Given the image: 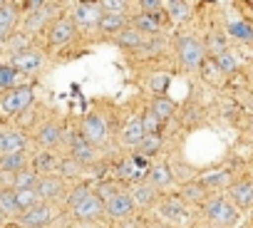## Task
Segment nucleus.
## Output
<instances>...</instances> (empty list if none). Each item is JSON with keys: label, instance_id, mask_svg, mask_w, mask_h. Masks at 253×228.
Segmentation results:
<instances>
[{"label": "nucleus", "instance_id": "obj_1", "mask_svg": "<svg viewBox=\"0 0 253 228\" xmlns=\"http://www.w3.org/2000/svg\"><path fill=\"white\" fill-rule=\"evenodd\" d=\"M30 102H33V87H30V84H23V87L10 89V92L3 97V102H0V109H3L5 114H18V112H23L25 107H30Z\"/></svg>", "mask_w": 253, "mask_h": 228}, {"label": "nucleus", "instance_id": "obj_2", "mask_svg": "<svg viewBox=\"0 0 253 228\" xmlns=\"http://www.w3.org/2000/svg\"><path fill=\"white\" fill-rule=\"evenodd\" d=\"M179 57H181V62H184V67L186 70H196L201 62H204V47H201V42L199 40H194V38H181L179 40Z\"/></svg>", "mask_w": 253, "mask_h": 228}, {"label": "nucleus", "instance_id": "obj_3", "mask_svg": "<svg viewBox=\"0 0 253 228\" xmlns=\"http://www.w3.org/2000/svg\"><path fill=\"white\" fill-rule=\"evenodd\" d=\"M206 216L213 221V223H221V226H233L238 221V213L233 211V206L223 198H213L206 203Z\"/></svg>", "mask_w": 253, "mask_h": 228}, {"label": "nucleus", "instance_id": "obj_4", "mask_svg": "<svg viewBox=\"0 0 253 228\" xmlns=\"http://www.w3.org/2000/svg\"><path fill=\"white\" fill-rule=\"evenodd\" d=\"M40 65H42V55L38 50H18L10 60V67H15L18 72H25V75L38 72Z\"/></svg>", "mask_w": 253, "mask_h": 228}, {"label": "nucleus", "instance_id": "obj_5", "mask_svg": "<svg viewBox=\"0 0 253 228\" xmlns=\"http://www.w3.org/2000/svg\"><path fill=\"white\" fill-rule=\"evenodd\" d=\"M52 216H55L52 206H47V203H35L33 208L23 211L20 221H23V226H28V228H40V226L50 223V221H52Z\"/></svg>", "mask_w": 253, "mask_h": 228}, {"label": "nucleus", "instance_id": "obj_6", "mask_svg": "<svg viewBox=\"0 0 253 228\" xmlns=\"http://www.w3.org/2000/svg\"><path fill=\"white\" fill-rule=\"evenodd\" d=\"M70 149H72V159H77L80 164H89V161L94 159L92 144L84 139L82 132H72V134H70Z\"/></svg>", "mask_w": 253, "mask_h": 228}, {"label": "nucleus", "instance_id": "obj_7", "mask_svg": "<svg viewBox=\"0 0 253 228\" xmlns=\"http://www.w3.org/2000/svg\"><path fill=\"white\" fill-rule=\"evenodd\" d=\"M104 211L112 218H126V216L134 211V201H132V196H126V193H117L112 201L104 203Z\"/></svg>", "mask_w": 253, "mask_h": 228}, {"label": "nucleus", "instance_id": "obj_8", "mask_svg": "<svg viewBox=\"0 0 253 228\" xmlns=\"http://www.w3.org/2000/svg\"><path fill=\"white\" fill-rule=\"evenodd\" d=\"M82 134H84V139H87L89 144H99V142H104V137H107V127H104L102 117H97V114H89V117L84 119V124H82Z\"/></svg>", "mask_w": 253, "mask_h": 228}, {"label": "nucleus", "instance_id": "obj_9", "mask_svg": "<svg viewBox=\"0 0 253 228\" xmlns=\"http://www.w3.org/2000/svg\"><path fill=\"white\" fill-rule=\"evenodd\" d=\"M102 211H104L102 198H99V196H92V193H89L80 206H75V208H72V213H75L77 218H82V221H92V218H97Z\"/></svg>", "mask_w": 253, "mask_h": 228}, {"label": "nucleus", "instance_id": "obj_10", "mask_svg": "<svg viewBox=\"0 0 253 228\" xmlns=\"http://www.w3.org/2000/svg\"><path fill=\"white\" fill-rule=\"evenodd\" d=\"M144 137H147V132H144L142 117H132L129 122H126L124 132H122V139H124V144H126V147H139Z\"/></svg>", "mask_w": 253, "mask_h": 228}, {"label": "nucleus", "instance_id": "obj_11", "mask_svg": "<svg viewBox=\"0 0 253 228\" xmlns=\"http://www.w3.org/2000/svg\"><path fill=\"white\" fill-rule=\"evenodd\" d=\"M102 8L99 5H80L75 10V25H82V28H94L99 25V18H102Z\"/></svg>", "mask_w": 253, "mask_h": 228}, {"label": "nucleus", "instance_id": "obj_12", "mask_svg": "<svg viewBox=\"0 0 253 228\" xmlns=\"http://www.w3.org/2000/svg\"><path fill=\"white\" fill-rule=\"evenodd\" d=\"M35 191H38L40 201H52V198H57V196L62 193V181L55 179V176H45V179L38 181Z\"/></svg>", "mask_w": 253, "mask_h": 228}, {"label": "nucleus", "instance_id": "obj_13", "mask_svg": "<svg viewBox=\"0 0 253 228\" xmlns=\"http://www.w3.org/2000/svg\"><path fill=\"white\" fill-rule=\"evenodd\" d=\"M75 20H57L50 30V42L52 45H65L72 35H75Z\"/></svg>", "mask_w": 253, "mask_h": 228}, {"label": "nucleus", "instance_id": "obj_14", "mask_svg": "<svg viewBox=\"0 0 253 228\" xmlns=\"http://www.w3.org/2000/svg\"><path fill=\"white\" fill-rule=\"evenodd\" d=\"M147 171H149V169H142L134 159H124V161L117 166V174H119V179H124V181H142V179L147 176Z\"/></svg>", "mask_w": 253, "mask_h": 228}, {"label": "nucleus", "instance_id": "obj_15", "mask_svg": "<svg viewBox=\"0 0 253 228\" xmlns=\"http://www.w3.org/2000/svg\"><path fill=\"white\" fill-rule=\"evenodd\" d=\"M25 149V137L20 132H0V152L3 154H15Z\"/></svg>", "mask_w": 253, "mask_h": 228}, {"label": "nucleus", "instance_id": "obj_16", "mask_svg": "<svg viewBox=\"0 0 253 228\" xmlns=\"http://www.w3.org/2000/svg\"><path fill=\"white\" fill-rule=\"evenodd\" d=\"M15 23H18V10L13 8V5H0V38H8L10 35V30L15 28Z\"/></svg>", "mask_w": 253, "mask_h": 228}, {"label": "nucleus", "instance_id": "obj_17", "mask_svg": "<svg viewBox=\"0 0 253 228\" xmlns=\"http://www.w3.org/2000/svg\"><path fill=\"white\" fill-rule=\"evenodd\" d=\"M134 30L149 33V35L159 33V10L157 13H142V15H137L134 18Z\"/></svg>", "mask_w": 253, "mask_h": 228}, {"label": "nucleus", "instance_id": "obj_18", "mask_svg": "<svg viewBox=\"0 0 253 228\" xmlns=\"http://www.w3.org/2000/svg\"><path fill=\"white\" fill-rule=\"evenodd\" d=\"M117 45H119V47H126V50H139V47L144 45V40H142V33L132 28V30L117 33Z\"/></svg>", "mask_w": 253, "mask_h": 228}, {"label": "nucleus", "instance_id": "obj_19", "mask_svg": "<svg viewBox=\"0 0 253 228\" xmlns=\"http://www.w3.org/2000/svg\"><path fill=\"white\" fill-rule=\"evenodd\" d=\"M102 33H122L124 30V15H119V13H104L102 18H99V25H97Z\"/></svg>", "mask_w": 253, "mask_h": 228}, {"label": "nucleus", "instance_id": "obj_20", "mask_svg": "<svg viewBox=\"0 0 253 228\" xmlns=\"http://www.w3.org/2000/svg\"><path fill=\"white\" fill-rule=\"evenodd\" d=\"M0 169H3V171H10V174L23 171V169H25V154H23V152L3 154V159H0Z\"/></svg>", "mask_w": 253, "mask_h": 228}, {"label": "nucleus", "instance_id": "obj_21", "mask_svg": "<svg viewBox=\"0 0 253 228\" xmlns=\"http://www.w3.org/2000/svg\"><path fill=\"white\" fill-rule=\"evenodd\" d=\"M15 201H18V208H20V211H28V208H33L35 203H40V196H38L35 189H18V191H15Z\"/></svg>", "mask_w": 253, "mask_h": 228}, {"label": "nucleus", "instance_id": "obj_22", "mask_svg": "<svg viewBox=\"0 0 253 228\" xmlns=\"http://www.w3.org/2000/svg\"><path fill=\"white\" fill-rule=\"evenodd\" d=\"M233 201L238 203V206H251L253 203V184L251 181H243V184H238V186H233Z\"/></svg>", "mask_w": 253, "mask_h": 228}, {"label": "nucleus", "instance_id": "obj_23", "mask_svg": "<svg viewBox=\"0 0 253 228\" xmlns=\"http://www.w3.org/2000/svg\"><path fill=\"white\" fill-rule=\"evenodd\" d=\"M55 169H60V161H57L50 152H42V154L35 156V171H38V174H50V171H55Z\"/></svg>", "mask_w": 253, "mask_h": 228}, {"label": "nucleus", "instance_id": "obj_24", "mask_svg": "<svg viewBox=\"0 0 253 228\" xmlns=\"http://www.w3.org/2000/svg\"><path fill=\"white\" fill-rule=\"evenodd\" d=\"M159 147H162V137L159 134H147L137 149H139V156H154L159 152Z\"/></svg>", "mask_w": 253, "mask_h": 228}, {"label": "nucleus", "instance_id": "obj_25", "mask_svg": "<svg viewBox=\"0 0 253 228\" xmlns=\"http://www.w3.org/2000/svg\"><path fill=\"white\" fill-rule=\"evenodd\" d=\"M60 127L57 124H45L42 129H40V134H38V139H40V144H45V147H55L57 142H60Z\"/></svg>", "mask_w": 253, "mask_h": 228}, {"label": "nucleus", "instance_id": "obj_26", "mask_svg": "<svg viewBox=\"0 0 253 228\" xmlns=\"http://www.w3.org/2000/svg\"><path fill=\"white\" fill-rule=\"evenodd\" d=\"M47 15H50V5H42V8L33 10V13H30V18H28V23H25V30H28V33L38 30V28L47 20Z\"/></svg>", "mask_w": 253, "mask_h": 228}, {"label": "nucleus", "instance_id": "obj_27", "mask_svg": "<svg viewBox=\"0 0 253 228\" xmlns=\"http://www.w3.org/2000/svg\"><path fill=\"white\" fill-rule=\"evenodd\" d=\"M38 181H40V179H38V171H25V169H23V171L15 174V191H18V189H35Z\"/></svg>", "mask_w": 253, "mask_h": 228}, {"label": "nucleus", "instance_id": "obj_28", "mask_svg": "<svg viewBox=\"0 0 253 228\" xmlns=\"http://www.w3.org/2000/svg\"><path fill=\"white\" fill-rule=\"evenodd\" d=\"M228 33L236 38V40H243V42H251L253 40V28L248 23H231L228 25Z\"/></svg>", "mask_w": 253, "mask_h": 228}, {"label": "nucleus", "instance_id": "obj_29", "mask_svg": "<svg viewBox=\"0 0 253 228\" xmlns=\"http://www.w3.org/2000/svg\"><path fill=\"white\" fill-rule=\"evenodd\" d=\"M152 112H154L157 117L164 122V119H169L171 114H174V102H169V99L159 97V99H154V107H152Z\"/></svg>", "mask_w": 253, "mask_h": 228}, {"label": "nucleus", "instance_id": "obj_30", "mask_svg": "<svg viewBox=\"0 0 253 228\" xmlns=\"http://www.w3.org/2000/svg\"><path fill=\"white\" fill-rule=\"evenodd\" d=\"M147 176H149L152 186H164V184H169V181H171V174H169V169H167V166H154V169H149V171H147Z\"/></svg>", "mask_w": 253, "mask_h": 228}, {"label": "nucleus", "instance_id": "obj_31", "mask_svg": "<svg viewBox=\"0 0 253 228\" xmlns=\"http://www.w3.org/2000/svg\"><path fill=\"white\" fill-rule=\"evenodd\" d=\"M0 211H3L5 216L20 211L18 208V201H15V191H0Z\"/></svg>", "mask_w": 253, "mask_h": 228}, {"label": "nucleus", "instance_id": "obj_32", "mask_svg": "<svg viewBox=\"0 0 253 228\" xmlns=\"http://www.w3.org/2000/svg\"><path fill=\"white\" fill-rule=\"evenodd\" d=\"M152 198H154V186H152V184H137V186H134V201L149 203Z\"/></svg>", "mask_w": 253, "mask_h": 228}, {"label": "nucleus", "instance_id": "obj_33", "mask_svg": "<svg viewBox=\"0 0 253 228\" xmlns=\"http://www.w3.org/2000/svg\"><path fill=\"white\" fill-rule=\"evenodd\" d=\"M142 124H144V132L147 134H159V127H162V119L157 117L154 112H147L142 117Z\"/></svg>", "mask_w": 253, "mask_h": 228}, {"label": "nucleus", "instance_id": "obj_34", "mask_svg": "<svg viewBox=\"0 0 253 228\" xmlns=\"http://www.w3.org/2000/svg\"><path fill=\"white\" fill-rule=\"evenodd\" d=\"M199 67H201V72H204V79H209V82H211V79H216V77H218V72H221V70H218V62H216L213 57H209V60L204 57V62H201Z\"/></svg>", "mask_w": 253, "mask_h": 228}, {"label": "nucleus", "instance_id": "obj_35", "mask_svg": "<svg viewBox=\"0 0 253 228\" xmlns=\"http://www.w3.org/2000/svg\"><path fill=\"white\" fill-rule=\"evenodd\" d=\"M169 13H171V20H186L189 18V5L184 3V0H171Z\"/></svg>", "mask_w": 253, "mask_h": 228}, {"label": "nucleus", "instance_id": "obj_36", "mask_svg": "<svg viewBox=\"0 0 253 228\" xmlns=\"http://www.w3.org/2000/svg\"><path fill=\"white\" fill-rule=\"evenodd\" d=\"M18 77V70L10 65H0V87H13Z\"/></svg>", "mask_w": 253, "mask_h": 228}, {"label": "nucleus", "instance_id": "obj_37", "mask_svg": "<svg viewBox=\"0 0 253 228\" xmlns=\"http://www.w3.org/2000/svg\"><path fill=\"white\" fill-rule=\"evenodd\" d=\"M102 13H124L126 10V0H99Z\"/></svg>", "mask_w": 253, "mask_h": 228}, {"label": "nucleus", "instance_id": "obj_38", "mask_svg": "<svg viewBox=\"0 0 253 228\" xmlns=\"http://www.w3.org/2000/svg\"><path fill=\"white\" fill-rule=\"evenodd\" d=\"M216 62H218V70L221 72H233L236 70V57L226 50V52H221L218 57H216Z\"/></svg>", "mask_w": 253, "mask_h": 228}, {"label": "nucleus", "instance_id": "obj_39", "mask_svg": "<svg viewBox=\"0 0 253 228\" xmlns=\"http://www.w3.org/2000/svg\"><path fill=\"white\" fill-rule=\"evenodd\" d=\"M209 52H211V57L216 55H221V52H226V40L221 38V35H211L209 38Z\"/></svg>", "mask_w": 253, "mask_h": 228}, {"label": "nucleus", "instance_id": "obj_40", "mask_svg": "<svg viewBox=\"0 0 253 228\" xmlns=\"http://www.w3.org/2000/svg\"><path fill=\"white\" fill-rule=\"evenodd\" d=\"M89 196V189L87 186H77L72 193H70V198H67V203H70V208H75V206H80L84 198Z\"/></svg>", "mask_w": 253, "mask_h": 228}, {"label": "nucleus", "instance_id": "obj_41", "mask_svg": "<svg viewBox=\"0 0 253 228\" xmlns=\"http://www.w3.org/2000/svg\"><path fill=\"white\" fill-rule=\"evenodd\" d=\"M164 216H169V218H184V208H181V203L169 201V203L164 206Z\"/></svg>", "mask_w": 253, "mask_h": 228}, {"label": "nucleus", "instance_id": "obj_42", "mask_svg": "<svg viewBox=\"0 0 253 228\" xmlns=\"http://www.w3.org/2000/svg\"><path fill=\"white\" fill-rule=\"evenodd\" d=\"M228 181V174L226 171H221V174H213V176H206L204 179V184H209V186H221V184H226Z\"/></svg>", "mask_w": 253, "mask_h": 228}, {"label": "nucleus", "instance_id": "obj_43", "mask_svg": "<svg viewBox=\"0 0 253 228\" xmlns=\"http://www.w3.org/2000/svg\"><path fill=\"white\" fill-rule=\"evenodd\" d=\"M60 169H62L67 176H72V174H77V169H80V161H77V159H75V161H72V159H67V161H60Z\"/></svg>", "mask_w": 253, "mask_h": 228}, {"label": "nucleus", "instance_id": "obj_44", "mask_svg": "<svg viewBox=\"0 0 253 228\" xmlns=\"http://www.w3.org/2000/svg\"><path fill=\"white\" fill-rule=\"evenodd\" d=\"M114 191H117V189H114V186H109V184H104V186H102V189H99V198H104V201H112V198H114V196H117V193H114Z\"/></svg>", "mask_w": 253, "mask_h": 228}, {"label": "nucleus", "instance_id": "obj_45", "mask_svg": "<svg viewBox=\"0 0 253 228\" xmlns=\"http://www.w3.org/2000/svg\"><path fill=\"white\" fill-rule=\"evenodd\" d=\"M142 8H144L147 13H157V10L162 8V0H142Z\"/></svg>", "mask_w": 253, "mask_h": 228}, {"label": "nucleus", "instance_id": "obj_46", "mask_svg": "<svg viewBox=\"0 0 253 228\" xmlns=\"http://www.w3.org/2000/svg\"><path fill=\"white\" fill-rule=\"evenodd\" d=\"M167 84H169V79H167V77H157V79L152 82L154 92H164V89H167Z\"/></svg>", "mask_w": 253, "mask_h": 228}, {"label": "nucleus", "instance_id": "obj_47", "mask_svg": "<svg viewBox=\"0 0 253 228\" xmlns=\"http://www.w3.org/2000/svg\"><path fill=\"white\" fill-rule=\"evenodd\" d=\"M45 5V0H25V8L33 13V10H38V8H42Z\"/></svg>", "mask_w": 253, "mask_h": 228}, {"label": "nucleus", "instance_id": "obj_48", "mask_svg": "<svg viewBox=\"0 0 253 228\" xmlns=\"http://www.w3.org/2000/svg\"><path fill=\"white\" fill-rule=\"evenodd\" d=\"M186 196H189V198H199V196H201V186H189V189H186Z\"/></svg>", "mask_w": 253, "mask_h": 228}, {"label": "nucleus", "instance_id": "obj_49", "mask_svg": "<svg viewBox=\"0 0 253 228\" xmlns=\"http://www.w3.org/2000/svg\"><path fill=\"white\" fill-rule=\"evenodd\" d=\"M82 5H99V0H80Z\"/></svg>", "mask_w": 253, "mask_h": 228}, {"label": "nucleus", "instance_id": "obj_50", "mask_svg": "<svg viewBox=\"0 0 253 228\" xmlns=\"http://www.w3.org/2000/svg\"><path fill=\"white\" fill-rule=\"evenodd\" d=\"M124 228H142V226H139V223H126Z\"/></svg>", "mask_w": 253, "mask_h": 228}, {"label": "nucleus", "instance_id": "obj_51", "mask_svg": "<svg viewBox=\"0 0 253 228\" xmlns=\"http://www.w3.org/2000/svg\"><path fill=\"white\" fill-rule=\"evenodd\" d=\"M80 228H97V226H80Z\"/></svg>", "mask_w": 253, "mask_h": 228}, {"label": "nucleus", "instance_id": "obj_52", "mask_svg": "<svg viewBox=\"0 0 253 228\" xmlns=\"http://www.w3.org/2000/svg\"><path fill=\"white\" fill-rule=\"evenodd\" d=\"M3 42H5V38H0V47H3Z\"/></svg>", "mask_w": 253, "mask_h": 228}, {"label": "nucleus", "instance_id": "obj_53", "mask_svg": "<svg viewBox=\"0 0 253 228\" xmlns=\"http://www.w3.org/2000/svg\"><path fill=\"white\" fill-rule=\"evenodd\" d=\"M3 216H5V213H3V211H0V218H3Z\"/></svg>", "mask_w": 253, "mask_h": 228}, {"label": "nucleus", "instance_id": "obj_54", "mask_svg": "<svg viewBox=\"0 0 253 228\" xmlns=\"http://www.w3.org/2000/svg\"><path fill=\"white\" fill-rule=\"evenodd\" d=\"M10 228H20V226H10Z\"/></svg>", "mask_w": 253, "mask_h": 228}, {"label": "nucleus", "instance_id": "obj_55", "mask_svg": "<svg viewBox=\"0 0 253 228\" xmlns=\"http://www.w3.org/2000/svg\"><path fill=\"white\" fill-rule=\"evenodd\" d=\"M0 191H3V189H0Z\"/></svg>", "mask_w": 253, "mask_h": 228}]
</instances>
